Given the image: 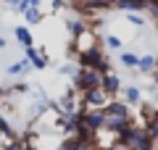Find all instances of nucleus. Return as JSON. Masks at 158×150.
<instances>
[{"mask_svg":"<svg viewBox=\"0 0 158 150\" xmlns=\"http://www.w3.org/2000/svg\"><path fill=\"white\" fill-rule=\"evenodd\" d=\"M21 16L27 19V24H40L42 21V11H40V8H27Z\"/></svg>","mask_w":158,"mask_h":150,"instance_id":"nucleus-9","label":"nucleus"},{"mask_svg":"<svg viewBox=\"0 0 158 150\" xmlns=\"http://www.w3.org/2000/svg\"><path fill=\"white\" fill-rule=\"evenodd\" d=\"M58 74H63V77H66V74H71V77H74V74H77V69H74L71 63H61V69H58Z\"/></svg>","mask_w":158,"mask_h":150,"instance_id":"nucleus-12","label":"nucleus"},{"mask_svg":"<svg viewBox=\"0 0 158 150\" xmlns=\"http://www.w3.org/2000/svg\"><path fill=\"white\" fill-rule=\"evenodd\" d=\"M0 48H8V42H6V37H0Z\"/></svg>","mask_w":158,"mask_h":150,"instance_id":"nucleus-14","label":"nucleus"},{"mask_svg":"<svg viewBox=\"0 0 158 150\" xmlns=\"http://www.w3.org/2000/svg\"><path fill=\"white\" fill-rule=\"evenodd\" d=\"M103 48H108V50H118V48H121V37H116V34H106V40H103Z\"/></svg>","mask_w":158,"mask_h":150,"instance_id":"nucleus-10","label":"nucleus"},{"mask_svg":"<svg viewBox=\"0 0 158 150\" xmlns=\"http://www.w3.org/2000/svg\"><path fill=\"white\" fill-rule=\"evenodd\" d=\"M6 3H8V6H13V8H19V6H21V0H6Z\"/></svg>","mask_w":158,"mask_h":150,"instance_id":"nucleus-13","label":"nucleus"},{"mask_svg":"<svg viewBox=\"0 0 158 150\" xmlns=\"http://www.w3.org/2000/svg\"><path fill=\"white\" fill-rule=\"evenodd\" d=\"M118 61H121V66H127V69H137V63H140V56H137L135 50H124V53L118 56Z\"/></svg>","mask_w":158,"mask_h":150,"instance_id":"nucleus-8","label":"nucleus"},{"mask_svg":"<svg viewBox=\"0 0 158 150\" xmlns=\"http://www.w3.org/2000/svg\"><path fill=\"white\" fill-rule=\"evenodd\" d=\"M156 69H158V56H153V53H142V56H140V63H137V71L153 74Z\"/></svg>","mask_w":158,"mask_h":150,"instance_id":"nucleus-6","label":"nucleus"},{"mask_svg":"<svg viewBox=\"0 0 158 150\" xmlns=\"http://www.w3.org/2000/svg\"><path fill=\"white\" fill-rule=\"evenodd\" d=\"M0 150H24V137L19 140H8V142H3V148Z\"/></svg>","mask_w":158,"mask_h":150,"instance_id":"nucleus-11","label":"nucleus"},{"mask_svg":"<svg viewBox=\"0 0 158 150\" xmlns=\"http://www.w3.org/2000/svg\"><path fill=\"white\" fill-rule=\"evenodd\" d=\"M132 124H135V113H132V108L127 106L124 100L116 98V100H111V103L103 108V129L113 132L116 137H121Z\"/></svg>","mask_w":158,"mask_h":150,"instance_id":"nucleus-1","label":"nucleus"},{"mask_svg":"<svg viewBox=\"0 0 158 150\" xmlns=\"http://www.w3.org/2000/svg\"><path fill=\"white\" fill-rule=\"evenodd\" d=\"M150 0H116V11H127V13H137V11H148Z\"/></svg>","mask_w":158,"mask_h":150,"instance_id":"nucleus-5","label":"nucleus"},{"mask_svg":"<svg viewBox=\"0 0 158 150\" xmlns=\"http://www.w3.org/2000/svg\"><path fill=\"white\" fill-rule=\"evenodd\" d=\"M121 87H124V84H121V77H118L116 71H111V74H106V77H103L100 90H103V92H106L111 100H116L118 95H121Z\"/></svg>","mask_w":158,"mask_h":150,"instance_id":"nucleus-3","label":"nucleus"},{"mask_svg":"<svg viewBox=\"0 0 158 150\" xmlns=\"http://www.w3.org/2000/svg\"><path fill=\"white\" fill-rule=\"evenodd\" d=\"M121 100H124L129 108L140 106V103H142V90L135 87V84H127V87H121Z\"/></svg>","mask_w":158,"mask_h":150,"instance_id":"nucleus-4","label":"nucleus"},{"mask_svg":"<svg viewBox=\"0 0 158 150\" xmlns=\"http://www.w3.org/2000/svg\"><path fill=\"white\" fill-rule=\"evenodd\" d=\"M103 84V74L95 71V69H77V74H74V90H77L79 95L90 92V90H98Z\"/></svg>","mask_w":158,"mask_h":150,"instance_id":"nucleus-2","label":"nucleus"},{"mask_svg":"<svg viewBox=\"0 0 158 150\" xmlns=\"http://www.w3.org/2000/svg\"><path fill=\"white\" fill-rule=\"evenodd\" d=\"M13 34H16V40H19V45H21L24 50L27 48H34V37H32V32H29V27H16L13 29Z\"/></svg>","mask_w":158,"mask_h":150,"instance_id":"nucleus-7","label":"nucleus"}]
</instances>
